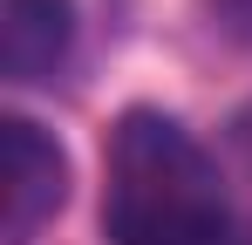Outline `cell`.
Returning <instances> with one entry per match:
<instances>
[{
  "label": "cell",
  "instance_id": "5b68a950",
  "mask_svg": "<svg viewBox=\"0 0 252 245\" xmlns=\"http://www.w3.org/2000/svg\"><path fill=\"white\" fill-rule=\"evenodd\" d=\"M232 150H239L246 170H252V109H239V122H232Z\"/></svg>",
  "mask_w": 252,
  "mask_h": 245
},
{
  "label": "cell",
  "instance_id": "7a4b0ae2",
  "mask_svg": "<svg viewBox=\"0 0 252 245\" xmlns=\"http://www.w3.org/2000/svg\"><path fill=\"white\" fill-rule=\"evenodd\" d=\"M68 198V157L41 122H0V245H34L48 218Z\"/></svg>",
  "mask_w": 252,
  "mask_h": 245
},
{
  "label": "cell",
  "instance_id": "3957f363",
  "mask_svg": "<svg viewBox=\"0 0 252 245\" xmlns=\"http://www.w3.org/2000/svg\"><path fill=\"white\" fill-rule=\"evenodd\" d=\"M75 48V0H0V75L48 82Z\"/></svg>",
  "mask_w": 252,
  "mask_h": 245
},
{
  "label": "cell",
  "instance_id": "6da1fadb",
  "mask_svg": "<svg viewBox=\"0 0 252 245\" xmlns=\"http://www.w3.org/2000/svg\"><path fill=\"white\" fill-rule=\"evenodd\" d=\"M102 232L109 245H232V191L177 116H116L102 163Z\"/></svg>",
  "mask_w": 252,
  "mask_h": 245
},
{
  "label": "cell",
  "instance_id": "277c9868",
  "mask_svg": "<svg viewBox=\"0 0 252 245\" xmlns=\"http://www.w3.org/2000/svg\"><path fill=\"white\" fill-rule=\"evenodd\" d=\"M205 7H211V21L232 41H252V0H205Z\"/></svg>",
  "mask_w": 252,
  "mask_h": 245
}]
</instances>
